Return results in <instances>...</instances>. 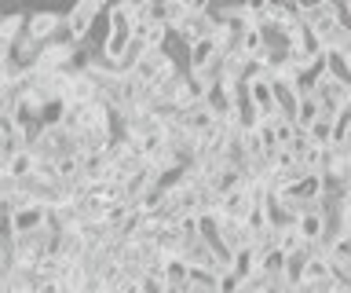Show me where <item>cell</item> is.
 <instances>
[{"label":"cell","instance_id":"6da1fadb","mask_svg":"<svg viewBox=\"0 0 351 293\" xmlns=\"http://www.w3.org/2000/svg\"><path fill=\"white\" fill-rule=\"evenodd\" d=\"M99 15H106L103 0H77L70 12H66V40H73L77 48H84L88 40H92V30H95Z\"/></svg>","mask_w":351,"mask_h":293},{"label":"cell","instance_id":"7a4b0ae2","mask_svg":"<svg viewBox=\"0 0 351 293\" xmlns=\"http://www.w3.org/2000/svg\"><path fill=\"white\" fill-rule=\"evenodd\" d=\"M180 70H183V67L176 62L172 51H169V48H158V51H147V56L136 62V70H128V73H136V78L147 84V89H161V84L172 81Z\"/></svg>","mask_w":351,"mask_h":293},{"label":"cell","instance_id":"3957f363","mask_svg":"<svg viewBox=\"0 0 351 293\" xmlns=\"http://www.w3.org/2000/svg\"><path fill=\"white\" fill-rule=\"evenodd\" d=\"M77 67H81V48H77L73 40L59 37V40H51V45L40 48V56H37V62H33L29 70H40V73H70Z\"/></svg>","mask_w":351,"mask_h":293},{"label":"cell","instance_id":"277c9868","mask_svg":"<svg viewBox=\"0 0 351 293\" xmlns=\"http://www.w3.org/2000/svg\"><path fill=\"white\" fill-rule=\"evenodd\" d=\"M216 34V15H213V4H197L194 0V12L183 19L180 26L172 30V37L176 40H183L186 48L197 45V40H205V37H213Z\"/></svg>","mask_w":351,"mask_h":293},{"label":"cell","instance_id":"5b68a950","mask_svg":"<svg viewBox=\"0 0 351 293\" xmlns=\"http://www.w3.org/2000/svg\"><path fill=\"white\" fill-rule=\"evenodd\" d=\"M44 224H48V209H44V205H33V202H22L19 209L8 216L4 235H11V238H26V235H33V231H40Z\"/></svg>","mask_w":351,"mask_h":293},{"label":"cell","instance_id":"8992f818","mask_svg":"<svg viewBox=\"0 0 351 293\" xmlns=\"http://www.w3.org/2000/svg\"><path fill=\"white\" fill-rule=\"evenodd\" d=\"M26 34L37 40V45H51V40L66 37V15H59V12H29Z\"/></svg>","mask_w":351,"mask_h":293},{"label":"cell","instance_id":"52a82bcc","mask_svg":"<svg viewBox=\"0 0 351 293\" xmlns=\"http://www.w3.org/2000/svg\"><path fill=\"white\" fill-rule=\"evenodd\" d=\"M260 205V194L252 191V187H234V191H227L223 198H219V216H227V220H238V224H245L249 220V213Z\"/></svg>","mask_w":351,"mask_h":293},{"label":"cell","instance_id":"ba28073f","mask_svg":"<svg viewBox=\"0 0 351 293\" xmlns=\"http://www.w3.org/2000/svg\"><path fill=\"white\" fill-rule=\"evenodd\" d=\"M245 103L256 114H274V110H278V106H274V89H271L267 78H252L245 84Z\"/></svg>","mask_w":351,"mask_h":293},{"label":"cell","instance_id":"9c48e42d","mask_svg":"<svg viewBox=\"0 0 351 293\" xmlns=\"http://www.w3.org/2000/svg\"><path fill=\"white\" fill-rule=\"evenodd\" d=\"M337 121H340V117H329V114L315 117V121L304 128L307 143H311V147H322V150H329V147H333V139H337Z\"/></svg>","mask_w":351,"mask_h":293},{"label":"cell","instance_id":"30bf717a","mask_svg":"<svg viewBox=\"0 0 351 293\" xmlns=\"http://www.w3.org/2000/svg\"><path fill=\"white\" fill-rule=\"evenodd\" d=\"M223 51L216 48V40L213 37H205V40H197V45L186 48V70H197V67H208V62H216Z\"/></svg>","mask_w":351,"mask_h":293},{"label":"cell","instance_id":"8fae6325","mask_svg":"<svg viewBox=\"0 0 351 293\" xmlns=\"http://www.w3.org/2000/svg\"><path fill=\"white\" fill-rule=\"evenodd\" d=\"M191 12H194V0H161V4H158V15H161V23L169 26V34H172V30L180 26Z\"/></svg>","mask_w":351,"mask_h":293},{"label":"cell","instance_id":"7c38bea8","mask_svg":"<svg viewBox=\"0 0 351 293\" xmlns=\"http://www.w3.org/2000/svg\"><path fill=\"white\" fill-rule=\"evenodd\" d=\"M322 70L337 84H348L351 89V62H348V56H340V51H322Z\"/></svg>","mask_w":351,"mask_h":293},{"label":"cell","instance_id":"4fadbf2b","mask_svg":"<svg viewBox=\"0 0 351 293\" xmlns=\"http://www.w3.org/2000/svg\"><path fill=\"white\" fill-rule=\"evenodd\" d=\"M296 231H300L304 242H318V238L326 235V213L315 209V213H304L300 220H296Z\"/></svg>","mask_w":351,"mask_h":293},{"label":"cell","instance_id":"5bb4252c","mask_svg":"<svg viewBox=\"0 0 351 293\" xmlns=\"http://www.w3.org/2000/svg\"><path fill=\"white\" fill-rule=\"evenodd\" d=\"M33 169H37V161H33L29 150H11V158L4 165V172H8V176H15V180H26Z\"/></svg>","mask_w":351,"mask_h":293},{"label":"cell","instance_id":"9a60e30c","mask_svg":"<svg viewBox=\"0 0 351 293\" xmlns=\"http://www.w3.org/2000/svg\"><path fill=\"white\" fill-rule=\"evenodd\" d=\"M26 19H29L26 12H8V15H4V23H0V37L15 45V40L26 34Z\"/></svg>","mask_w":351,"mask_h":293},{"label":"cell","instance_id":"2e32d148","mask_svg":"<svg viewBox=\"0 0 351 293\" xmlns=\"http://www.w3.org/2000/svg\"><path fill=\"white\" fill-rule=\"evenodd\" d=\"M300 136V128H296L293 117H282L274 114V139H278V147H293V139Z\"/></svg>","mask_w":351,"mask_h":293},{"label":"cell","instance_id":"e0dca14e","mask_svg":"<svg viewBox=\"0 0 351 293\" xmlns=\"http://www.w3.org/2000/svg\"><path fill=\"white\" fill-rule=\"evenodd\" d=\"M256 268L263 271V275H285V253H282V249L260 253V257H256Z\"/></svg>","mask_w":351,"mask_h":293},{"label":"cell","instance_id":"ac0fdd59","mask_svg":"<svg viewBox=\"0 0 351 293\" xmlns=\"http://www.w3.org/2000/svg\"><path fill=\"white\" fill-rule=\"evenodd\" d=\"M333 147L340 150V154L351 158V114H344V117L337 121V139H333Z\"/></svg>","mask_w":351,"mask_h":293},{"label":"cell","instance_id":"d6986e66","mask_svg":"<svg viewBox=\"0 0 351 293\" xmlns=\"http://www.w3.org/2000/svg\"><path fill=\"white\" fill-rule=\"evenodd\" d=\"M340 8H344V23L351 26V4H340Z\"/></svg>","mask_w":351,"mask_h":293},{"label":"cell","instance_id":"ffe728a7","mask_svg":"<svg viewBox=\"0 0 351 293\" xmlns=\"http://www.w3.org/2000/svg\"><path fill=\"white\" fill-rule=\"evenodd\" d=\"M340 293H351V286H348V282H344V290H340Z\"/></svg>","mask_w":351,"mask_h":293},{"label":"cell","instance_id":"44dd1931","mask_svg":"<svg viewBox=\"0 0 351 293\" xmlns=\"http://www.w3.org/2000/svg\"><path fill=\"white\" fill-rule=\"evenodd\" d=\"M4 15H8V12H4V8H0V23H4Z\"/></svg>","mask_w":351,"mask_h":293}]
</instances>
